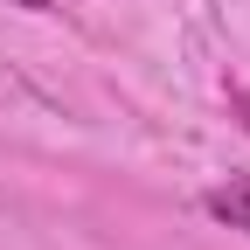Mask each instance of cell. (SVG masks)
Here are the masks:
<instances>
[{"label": "cell", "mask_w": 250, "mask_h": 250, "mask_svg": "<svg viewBox=\"0 0 250 250\" xmlns=\"http://www.w3.org/2000/svg\"><path fill=\"white\" fill-rule=\"evenodd\" d=\"M229 104H236V118L250 125V90H229Z\"/></svg>", "instance_id": "7a4b0ae2"}, {"label": "cell", "mask_w": 250, "mask_h": 250, "mask_svg": "<svg viewBox=\"0 0 250 250\" xmlns=\"http://www.w3.org/2000/svg\"><path fill=\"white\" fill-rule=\"evenodd\" d=\"M14 7H49V0H14Z\"/></svg>", "instance_id": "3957f363"}, {"label": "cell", "mask_w": 250, "mask_h": 250, "mask_svg": "<svg viewBox=\"0 0 250 250\" xmlns=\"http://www.w3.org/2000/svg\"><path fill=\"white\" fill-rule=\"evenodd\" d=\"M208 208L223 215L229 229H250V181H229V188H215V195H208Z\"/></svg>", "instance_id": "6da1fadb"}]
</instances>
